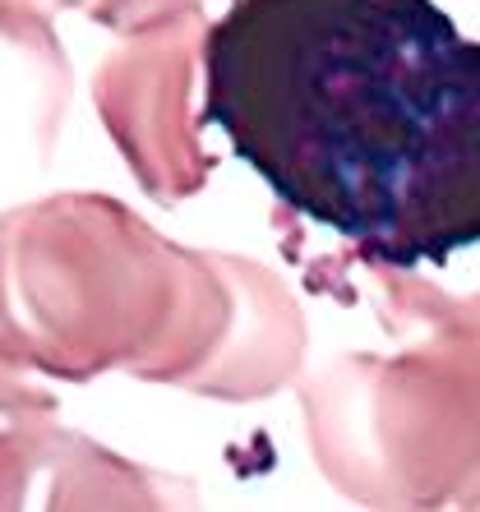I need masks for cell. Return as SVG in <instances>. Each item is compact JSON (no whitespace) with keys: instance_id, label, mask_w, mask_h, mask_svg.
<instances>
[{"instance_id":"obj_1","label":"cell","mask_w":480,"mask_h":512,"mask_svg":"<svg viewBox=\"0 0 480 512\" xmlns=\"http://www.w3.org/2000/svg\"><path fill=\"white\" fill-rule=\"evenodd\" d=\"M204 125L370 263L480 245V42L434 0H236L204 33Z\"/></svg>"},{"instance_id":"obj_2","label":"cell","mask_w":480,"mask_h":512,"mask_svg":"<svg viewBox=\"0 0 480 512\" xmlns=\"http://www.w3.org/2000/svg\"><path fill=\"white\" fill-rule=\"evenodd\" d=\"M185 60L190 42H167L153 37L148 47H134L116 56L102 70L97 102L107 111L111 134L125 148V162L144 167V157H162V194L157 199H180L199 185V162H194V143L185 130H176L180 102H185Z\"/></svg>"},{"instance_id":"obj_3","label":"cell","mask_w":480,"mask_h":512,"mask_svg":"<svg viewBox=\"0 0 480 512\" xmlns=\"http://www.w3.org/2000/svg\"><path fill=\"white\" fill-rule=\"evenodd\" d=\"M88 10L107 24H144L148 14H162V10H190L185 0H93Z\"/></svg>"}]
</instances>
